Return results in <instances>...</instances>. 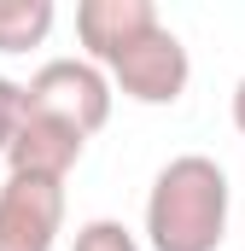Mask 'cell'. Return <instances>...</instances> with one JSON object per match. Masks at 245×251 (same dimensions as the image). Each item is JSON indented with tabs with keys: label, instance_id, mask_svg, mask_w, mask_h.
Wrapping results in <instances>:
<instances>
[{
	"label": "cell",
	"instance_id": "cell-1",
	"mask_svg": "<svg viewBox=\"0 0 245 251\" xmlns=\"http://www.w3.org/2000/svg\"><path fill=\"white\" fill-rule=\"evenodd\" d=\"M228 210H234L228 170L216 158H204V152H181L152 176L146 246L152 251H222Z\"/></svg>",
	"mask_w": 245,
	"mask_h": 251
},
{
	"label": "cell",
	"instance_id": "cell-2",
	"mask_svg": "<svg viewBox=\"0 0 245 251\" xmlns=\"http://www.w3.org/2000/svg\"><path fill=\"white\" fill-rule=\"evenodd\" d=\"M99 70L111 76V88H117L122 100H134V105H175L187 94V82H193L187 41L170 24H152L140 41H128L117 59H105Z\"/></svg>",
	"mask_w": 245,
	"mask_h": 251
},
{
	"label": "cell",
	"instance_id": "cell-3",
	"mask_svg": "<svg viewBox=\"0 0 245 251\" xmlns=\"http://www.w3.org/2000/svg\"><path fill=\"white\" fill-rule=\"evenodd\" d=\"M24 88H29V105H35V111L64 117L70 128H82L88 140L111 123L117 88H111V76H105L94 59H47Z\"/></svg>",
	"mask_w": 245,
	"mask_h": 251
},
{
	"label": "cell",
	"instance_id": "cell-4",
	"mask_svg": "<svg viewBox=\"0 0 245 251\" xmlns=\"http://www.w3.org/2000/svg\"><path fill=\"white\" fill-rule=\"evenodd\" d=\"M64 234V181L6 176L0 187V251H59Z\"/></svg>",
	"mask_w": 245,
	"mask_h": 251
},
{
	"label": "cell",
	"instance_id": "cell-5",
	"mask_svg": "<svg viewBox=\"0 0 245 251\" xmlns=\"http://www.w3.org/2000/svg\"><path fill=\"white\" fill-rule=\"evenodd\" d=\"M24 94H29V88H24ZM82 152H88V134H82V128H70L64 117L29 105L18 140H12V152H6V176H47V181H64V176L82 164Z\"/></svg>",
	"mask_w": 245,
	"mask_h": 251
},
{
	"label": "cell",
	"instance_id": "cell-6",
	"mask_svg": "<svg viewBox=\"0 0 245 251\" xmlns=\"http://www.w3.org/2000/svg\"><path fill=\"white\" fill-rule=\"evenodd\" d=\"M152 24H164L152 0H82V6H76V41L88 47L94 64L117 59L122 47L140 41Z\"/></svg>",
	"mask_w": 245,
	"mask_h": 251
},
{
	"label": "cell",
	"instance_id": "cell-7",
	"mask_svg": "<svg viewBox=\"0 0 245 251\" xmlns=\"http://www.w3.org/2000/svg\"><path fill=\"white\" fill-rule=\"evenodd\" d=\"M59 6L53 0H0V53H29L53 35Z\"/></svg>",
	"mask_w": 245,
	"mask_h": 251
},
{
	"label": "cell",
	"instance_id": "cell-8",
	"mask_svg": "<svg viewBox=\"0 0 245 251\" xmlns=\"http://www.w3.org/2000/svg\"><path fill=\"white\" fill-rule=\"evenodd\" d=\"M70 251H140V240H134V228H122L117 216H94V222L76 228Z\"/></svg>",
	"mask_w": 245,
	"mask_h": 251
},
{
	"label": "cell",
	"instance_id": "cell-9",
	"mask_svg": "<svg viewBox=\"0 0 245 251\" xmlns=\"http://www.w3.org/2000/svg\"><path fill=\"white\" fill-rule=\"evenodd\" d=\"M24 111H29V94H24V82L0 76V158L12 152V140H18V128H24Z\"/></svg>",
	"mask_w": 245,
	"mask_h": 251
},
{
	"label": "cell",
	"instance_id": "cell-10",
	"mask_svg": "<svg viewBox=\"0 0 245 251\" xmlns=\"http://www.w3.org/2000/svg\"><path fill=\"white\" fill-rule=\"evenodd\" d=\"M234 128H240V134H245V76H240V82H234Z\"/></svg>",
	"mask_w": 245,
	"mask_h": 251
}]
</instances>
